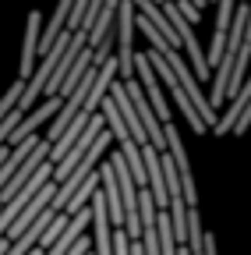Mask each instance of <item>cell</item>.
Segmentation results:
<instances>
[{"label": "cell", "instance_id": "cell-1", "mask_svg": "<svg viewBox=\"0 0 251 255\" xmlns=\"http://www.w3.org/2000/svg\"><path fill=\"white\" fill-rule=\"evenodd\" d=\"M163 138H167V152L173 159V167H177V177H180V191H184V206L187 209H195L198 206V184L191 177V163H187V149L180 142V131H177V124L167 121L163 124Z\"/></svg>", "mask_w": 251, "mask_h": 255}, {"label": "cell", "instance_id": "cell-2", "mask_svg": "<svg viewBox=\"0 0 251 255\" xmlns=\"http://www.w3.org/2000/svg\"><path fill=\"white\" fill-rule=\"evenodd\" d=\"M135 75H138L135 82L142 85L145 100L152 103V114L160 117V124H167V121H170V110H167V100H163V92H160V78H156V71H152V64H149L145 53L135 57Z\"/></svg>", "mask_w": 251, "mask_h": 255}, {"label": "cell", "instance_id": "cell-3", "mask_svg": "<svg viewBox=\"0 0 251 255\" xmlns=\"http://www.w3.org/2000/svg\"><path fill=\"white\" fill-rule=\"evenodd\" d=\"M53 191H57V184H53V181H46V184L39 188V195H36L32 202H28V206H25V209L14 216V223L7 227V234H4L7 241H14L18 234H25V227H28V223H32V220H36V216H39V213H43V209L53 202Z\"/></svg>", "mask_w": 251, "mask_h": 255}, {"label": "cell", "instance_id": "cell-4", "mask_svg": "<svg viewBox=\"0 0 251 255\" xmlns=\"http://www.w3.org/2000/svg\"><path fill=\"white\" fill-rule=\"evenodd\" d=\"M39 36H43V14H39V11H32V14H28V32H25V50H21V71H18V78H21V82H28V78H32V71H36Z\"/></svg>", "mask_w": 251, "mask_h": 255}, {"label": "cell", "instance_id": "cell-5", "mask_svg": "<svg viewBox=\"0 0 251 255\" xmlns=\"http://www.w3.org/2000/svg\"><path fill=\"white\" fill-rule=\"evenodd\" d=\"M96 174H99V191H103V202H106V216H110V223H117V231H120V227H124V206H120L117 177H113L110 163H103Z\"/></svg>", "mask_w": 251, "mask_h": 255}, {"label": "cell", "instance_id": "cell-6", "mask_svg": "<svg viewBox=\"0 0 251 255\" xmlns=\"http://www.w3.org/2000/svg\"><path fill=\"white\" fill-rule=\"evenodd\" d=\"M248 100H251V75H248V78L241 82V89L230 96V107H227V114H223V117L212 124V131H216V135H230V128L237 124V117H241V110L248 107Z\"/></svg>", "mask_w": 251, "mask_h": 255}, {"label": "cell", "instance_id": "cell-7", "mask_svg": "<svg viewBox=\"0 0 251 255\" xmlns=\"http://www.w3.org/2000/svg\"><path fill=\"white\" fill-rule=\"evenodd\" d=\"M71 7H75V0H60V4H57V11H53V21L43 28V36H39V53H46V50H50V43H53V39L60 36V32L68 28Z\"/></svg>", "mask_w": 251, "mask_h": 255}, {"label": "cell", "instance_id": "cell-8", "mask_svg": "<svg viewBox=\"0 0 251 255\" xmlns=\"http://www.w3.org/2000/svg\"><path fill=\"white\" fill-rule=\"evenodd\" d=\"M21 89H25V82L18 78V82H14V85L7 89V96L0 100V121H4V117H7V114H11V110L18 107V100H21Z\"/></svg>", "mask_w": 251, "mask_h": 255}, {"label": "cell", "instance_id": "cell-9", "mask_svg": "<svg viewBox=\"0 0 251 255\" xmlns=\"http://www.w3.org/2000/svg\"><path fill=\"white\" fill-rule=\"evenodd\" d=\"M248 128H251V100H248V107L241 110V117H237V124L230 128V135H244V131H248Z\"/></svg>", "mask_w": 251, "mask_h": 255}, {"label": "cell", "instance_id": "cell-10", "mask_svg": "<svg viewBox=\"0 0 251 255\" xmlns=\"http://www.w3.org/2000/svg\"><path fill=\"white\" fill-rule=\"evenodd\" d=\"M167 4H173V0H167Z\"/></svg>", "mask_w": 251, "mask_h": 255}]
</instances>
